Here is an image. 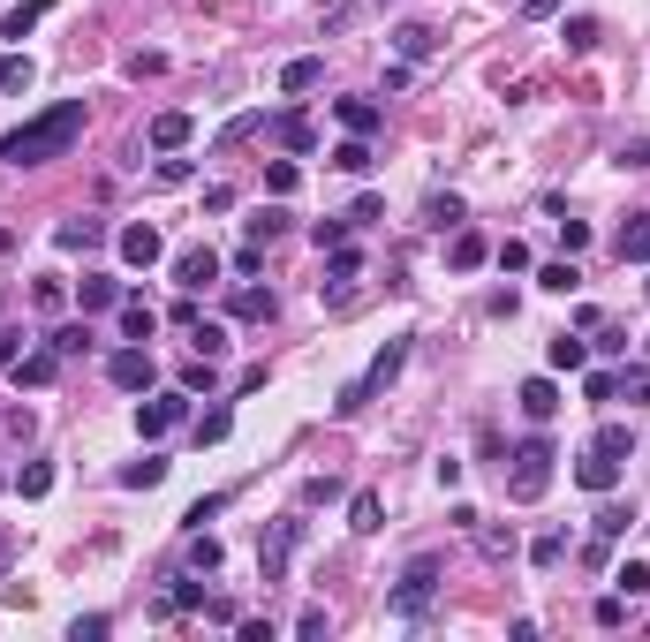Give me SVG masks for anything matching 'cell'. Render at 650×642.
<instances>
[{
    "instance_id": "obj_1",
    "label": "cell",
    "mask_w": 650,
    "mask_h": 642,
    "mask_svg": "<svg viewBox=\"0 0 650 642\" xmlns=\"http://www.w3.org/2000/svg\"><path fill=\"white\" fill-rule=\"evenodd\" d=\"M84 99H61V106H46V114H31L23 129H8L0 136V167H46V159H69L76 152V136H84Z\"/></svg>"
},
{
    "instance_id": "obj_2",
    "label": "cell",
    "mask_w": 650,
    "mask_h": 642,
    "mask_svg": "<svg viewBox=\"0 0 650 642\" xmlns=\"http://www.w3.org/2000/svg\"><path fill=\"white\" fill-rule=\"evenodd\" d=\"M401 363H409V340H386V348L371 355V371H363V378H348V386H341L333 416H363V408H371V393H386V386L401 378Z\"/></svg>"
},
{
    "instance_id": "obj_3",
    "label": "cell",
    "mask_w": 650,
    "mask_h": 642,
    "mask_svg": "<svg viewBox=\"0 0 650 642\" xmlns=\"http://www.w3.org/2000/svg\"><path fill=\"white\" fill-rule=\"evenodd\" d=\"M552 461H560L552 439H522L514 446V469H507V499L514 507H537V499L552 491Z\"/></svg>"
},
{
    "instance_id": "obj_4",
    "label": "cell",
    "mask_w": 650,
    "mask_h": 642,
    "mask_svg": "<svg viewBox=\"0 0 650 642\" xmlns=\"http://www.w3.org/2000/svg\"><path fill=\"white\" fill-rule=\"evenodd\" d=\"M295 544H303V514H280V522L265 529V544H257V582H265V590H273V582H288Z\"/></svg>"
},
{
    "instance_id": "obj_5",
    "label": "cell",
    "mask_w": 650,
    "mask_h": 642,
    "mask_svg": "<svg viewBox=\"0 0 650 642\" xmlns=\"http://www.w3.org/2000/svg\"><path fill=\"white\" fill-rule=\"evenodd\" d=\"M431 597H439V559H409V575H401V590L386 605H394V620H424Z\"/></svg>"
},
{
    "instance_id": "obj_6",
    "label": "cell",
    "mask_w": 650,
    "mask_h": 642,
    "mask_svg": "<svg viewBox=\"0 0 650 642\" xmlns=\"http://www.w3.org/2000/svg\"><path fill=\"white\" fill-rule=\"evenodd\" d=\"M182 416H189V386L152 393V401H137V431H144V439H167V431H174Z\"/></svg>"
},
{
    "instance_id": "obj_7",
    "label": "cell",
    "mask_w": 650,
    "mask_h": 642,
    "mask_svg": "<svg viewBox=\"0 0 650 642\" xmlns=\"http://www.w3.org/2000/svg\"><path fill=\"white\" fill-rule=\"evenodd\" d=\"M212 280H220V250H212V242H189V250L174 257V288H182V295H205Z\"/></svg>"
},
{
    "instance_id": "obj_8",
    "label": "cell",
    "mask_w": 650,
    "mask_h": 642,
    "mask_svg": "<svg viewBox=\"0 0 650 642\" xmlns=\"http://www.w3.org/2000/svg\"><path fill=\"white\" fill-rule=\"evenodd\" d=\"M121 265H129V272H152L159 265V257H167V242H159V227L152 220H137V227H121Z\"/></svg>"
},
{
    "instance_id": "obj_9",
    "label": "cell",
    "mask_w": 650,
    "mask_h": 642,
    "mask_svg": "<svg viewBox=\"0 0 650 642\" xmlns=\"http://www.w3.org/2000/svg\"><path fill=\"white\" fill-rule=\"evenodd\" d=\"M106 378H114L121 393H144V386H152V378H159V363H152V348H144V340H137V348H121L114 363H106Z\"/></svg>"
},
{
    "instance_id": "obj_10",
    "label": "cell",
    "mask_w": 650,
    "mask_h": 642,
    "mask_svg": "<svg viewBox=\"0 0 650 642\" xmlns=\"http://www.w3.org/2000/svg\"><path fill=\"white\" fill-rule=\"evenodd\" d=\"M8 371H16V386H31V393H38V386H53V378H61V355H53V348H23Z\"/></svg>"
},
{
    "instance_id": "obj_11",
    "label": "cell",
    "mask_w": 650,
    "mask_h": 642,
    "mask_svg": "<svg viewBox=\"0 0 650 642\" xmlns=\"http://www.w3.org/2000/svg\"><path fill=\"white\" fill-rule=\"evenodd\" d=\"M514 401H522V416H530V423H552V416H560V386H552V378H522V393H514Z\"/></svg>"
},
{
    "instance_id": "obj_12",
    "label": "cell",
    "mask_w": 650,
    "mask_h": 642,
    "mask_svg": "<svg viewBox=\"0 0 650 642\" xmlns=\"http://www.w3.org/2000/svg\"><path fill=\"white\" fill-rule=\"evenodd\" d=\"M620 265H650V212H628V227H620Z\"/></svg>"
},
{
    "instance_id": "obj_13",
    "label": "cell",
    "mask_w": 650,
    "mask_h": 642,
    "mask_svg": "<svg viewBox=\"0 0 650 642\" xmlns=\"http://www.w3.org/2000/svg\"><path fill=\"white\" fill-rule=\"evenodd\" d=\"M121 295H129L121 280H106V272H84V288H76V303H84V318H91V310H121Z\"/></svg>"
},
{
    "instance_id": "obj_14",
    "label": "cell",
    "mask_w": 650,
    "mask_h": 642,
    "mask_svg": "<svg viewBox=\"0 0 650 642\" xmlns=\"http://www.w3.org/2000/svg\"><path fill=\"white\" fill-rule=\"evenodd\" d=\"M356 280H363V257H356V250H348V242H341V250H333V265H325V295L341 303V295L356 288Z\"/></svg>"
},
{
    "instance_id": "obj_15",
    "label": "cell",
    "mask_w": 650,
    "mask_h": 642,
    "mask_svg": "<svg viewBox=\"0 0 650 642\" xmlns=\"http://www.w3.org/2000/svg\"><path fill=\"white\" fill-rule=\"evenodd\" d=\"M348 529H356V537H378V529H386V499H378V491H356V499H348Z\"/></svg>"
},
{
    "instance_id": "obj_16",
    "label": "cell",
    "mask_w": 650,
    "mask_h": 642,
    "mask_svg": "<svg viewBox=\"0 0 650 642\" xmlns=\"http://www.w3.org/2000/svg\"><path fill=\"white\" fill-rule=\"evenodd\" d=\"M318 84H325V61H318V53H303V61L280 68V91H288V99H303V91H318Z\"/></svg>"
},
{
    "instance_id": "obj_17",
    "label": "cell",
    "mask_w": 650,
    "mask_h": 642,
    "mask_svg": "<svg viewBox=\"0 0 650 642\" xmlns=\"http://www.w3.org/2000/svg\"><path fill=\"white\" fill-rule=\"evenodd\" d=\"M484 257H492V242H484L477 227H454V250H446V265H454V272H477Z\"/></svg>"
},
{
    "instance_id": "obj_18",
    "label": "cell",
    "mask_w": 650,
    "mask_h": 642,
    "mask_svg": "<svg viewBox=\"0 0 650 642\" xmlns=\"http://www.w3.org/2000/svg\"><path fill=\"white\" fill-rule=\"evenodd\" d=\"M575 484H582V491H598V499H605V491L620 484V461H605V454H582V461H575Z\"/></svg>"
},
{
    "instance_id": "obj_19",
    "label": "cell",
    "mask_w": 650,
    "mask_h": 642,
    "mask_svg": "<svg viewBox=\"0 0 650 642\" xmlns=\"http://www.w3.org/2000/svg\"><path fill=\"white\" fill-rule=\"evenodd\" d=\"M333 114H341L348 136H378V121H386V114H378V99H341Z\"/></svg>"
},
{
    "instance_id": "obj_20",
    "label": "cell",
    "mask_w": 650,
    "mask_h": 642,
    "mask_svg": "<svg viewBox=\"0 0 650 642\" xmlns=\"http://www.w3.org/2000/svg\"><path fill=\"white\" fill-rule=\"evenodd\" d=\"M121 333H129V340H152V333H159V310L144 303V295H121Z\"/></svg>"
},
{
    "instance_id": "obj_21",
    "label": "cell",
    "mask_w": 650,
    "mask_h": 642,
    "mask_svg": "<svg viewBox=\"0 0 650 642\" xmlns=\"http://www.w3.org/2000/svg\"><path fill=\"white\" fill-rule=\"evenodd\" d=\"M53 242H61V250H99L106 220H91V212H84V220H61V235H53Z\"/></svg>"
},
{
    "instance_id": "obj_22",
    "label": "cell",
    "mask_w": 650,
    "mask_h": 642,
    "mask_svg": "<svg viewBox=\"0 0 650 642\" xmlns=\"http://www.w3.org/2000/svg\"><path fill=\"white\" fill-rule=\"evenodd\" d=\"M227 310H235L242 325H265L280 303H273V288H235V303H227Z\"/></svg>"
},
{
    "instance_id": "obj_23",
    "label": "cell",
    "mask_w": 650,
    "mask_h": 642,
    "mask_svg": "<svg viewBox=\"0 0 650 642\" xmlns=\"http://www.w3.org/2000/svg\"><path fill=\"white\" fill-rule=\"evenodd\" d=\"M590 454H605V461H628V454H635V431H628V423H598Z\"/></svg>"
},
{
    "instance_id": "obj_24",
    "label": "cell",
    "mask_w": 650,
    "mask_h": 642,
    "mask_svg": "<svg viewBox=\"0 0 650 642\" xmlns=\"http://www.w3.org/2000/svg\"><path fill=\"white\" fill-rule=\"evenodd\" d=\"M46 8H53V0H16V8H8V23H0V38H31Z\"/></svg>"
},
{
    "instance_id": "obj_25",
    "label": "cell",
    "mask_w": 650,
    "mask_h": 642,
    "mask_svg": "<svg viewBox=\"0 0 650 642\" xmlns=\"http://www.w3.org/2000/svg\"><path fill=\"white\" fill-rule=\"evenodd\" d=\"M46 348L61 355V363H69V355H91V325H53V333H46Z\"/></svg>"
},
{
    "instance_id": "obj_26",
    "label": "cell",
    "mask_w": 650,
    "mask_h": 642,
    "mask_svg": "<svg viewBox=\"0 0 650 642\" xmlns=\"http://www.w3.org/2000/svg\"><path fill=\"white\" fill-rule=\"evenodd\" d=\"M333 167H341V174H371V136H348V144H333Z\"/></svg>"
},
{
    "instance_id": "obj_27",
    "label": "cell",
    "mask_w": 650,
    "mask_h": 642,
    "mask_svg": "<svg viewBox=\"0 0 650 642\" xmlns=\"http://www.w3.org/2000/svg\"><path fill=\"white\" fill-rule=\"evenodd\" d=\"M552 371H582V363H590V340H575V333H560V340H552Z\"/></svg>"
},
{
    "instance_id": "obj_28",
    "label": "cell",
    "mask_w": 650,
    "mask_h": 642,
    "mask_svg": "<svg viewBox=\"0 0 650 642\" xmlns=\"http://www.w3.org/2000/svg\"><path fill=\"white\" fill-rule=\"evenodd\" d=\"M152 144H159V152H182V144H189V114H159L152 121Z\"/></svg>"
},
{
    "instance_id": "obj_29",
    "label": "cell",
    "mask_w": 650,
    "mask_h": 642,
    "mask_svg": "<svg viewBox=\"0 0 650 642\" xmlns=\"http://www.w3.org/2000/svg\"><path fill=\"white\" fill-rule=\"evenodd\" d=\"M590 522H598V537L613 544V537H628V522H635V507H620V499H605L598 514H590Z\"/></svg>"
},
{
    "instance_id": "obj_30",
    "label": "cell",
    "mask_w": 650,
    "mask_h": 642,
    "mask_svg": "<svg viewBox=\"0 0 650 642\" xmlns=\"http://www.w3.org/2000/svg\"><path fill=\"white\" fill-rule=\"evenodd\" d=\"M212 567H220V537L189 529V575H212Z\"/></svg>"
},
{
    "instance_id": "obj_31",
    "label": "cell",
    "mask_w": 650,
    "mask_h": 642,
    "mask_svg": "<svg viewBox=\"0 0 650 642\" xmlns=\"http://www.w3.org/2000/svg\"><path fill=\"white\" fill-rule=\"evenodd\" d=\"M537 288H545V295H575V288H582V272L560 257V265H545V272H537Z\"/></svg>"
},
{
    "instance_id": "obj_32",
    "label": "cell",
    "mask_w": 650,
    "mask_h": 642,
    "mask_svg": "<svg viewBox=\"0 0 650 642\" xmlns=\"http://www.w3.org/2000/svg\"><path fill=\"white\" fill-rule=\"evenodd\" d=\"M159 476H167V461H159V454H144V461H129V469H121V484H129V491H152Z\"/></svg>"
},
{
    "instance_id": "obj_33",
    "label": "cell",
    "mask_w": 650,
    "mask_h": 642,
    "mask_svg": "<svg viewBox=\"0 0 650 642\" xmlns=\"http://www.w3.org/2000/svg\"><path fill=\"white\" fill-rule=\"evenodd\" d=\"M189 340H197V355H212V363L227 355V325H212V318H197V325H189Z\"/></svg>"
},
{
    "instance_id": "obj_34",
    "label": "cell",
    "mask_w": 650,
    "mask_h": 642,
    "mask_svg": "<svg viewBox=\"0 0 650 642\" xmlns=\"http://www.w3.org/2000/svg\"><path fill=\"white\" fill-rule=\"evenodd\" d=\"M394 53H401V61H424V53H431V31H424V23H401V31H394Z\"/></svg>"
},
{
    "instance_id": "obj_35",
    "label": "cell",
    "mask_w": 650,
    "mask_h": 642,
    "mask_svg": "<svg viewBox=\"0 0 650 642\" xmlns=\"http://www.w3.org/2000/svg\"><path fill=\"white\" fill-rule=\"evenodd\" d=\"M613 378H620V401H628V408L650 401V363H628V371H613Z\"/></svg>"
},
{
    "instance_id": "obj_36",
    "label": "cell",
    "mask_w": 650,
    "mask_h": 642,
    "mask_svg": "<svg viewBox=\"0 0 650 642\" xmlns=\"http://www.w3.org/2000/svg\"><path fill=\"white\" fill-rule=\"evenodd\" d=\"M242 227H250V242L265 250V242H273L280 227H288V212H280V204H265V212H257V220H242Z\"/></svg>"
},
{
    "instance_id": "obj_37",
    "label": "cell",
    "mask_w": 650,
    "mask_h": 642,
    "mask_svg": "<svg viewBox=\"0 0 650 642\" xmlns=\"http://www.w3.org/2000/svg\"><path fill=\"white\" fill-rule=\"evenodd\" d=\"M182 386H189V393H212V386H220V371H212V355H189V363H182Z\"/></svg>"
},
{
    "instance_id": "obj_38",
    "label": "cell",
    "mask_w": 650,
    "mask_h": 642,
    "mask_svg": "<svg viewBox=\"0 0 650 642\" xmlns=\"http://www.w3.org/2000/svg\"><path fill=\"white\" fill-rule=\"evenodd\" d=\"M227 431H235V416H227V408H205V416H197V446H220Z\"/></svg>"
},
{
    "instance_id": "obj_39",
    "label": "cell",
    "mask_w": 650,
    "mask_h": 642,
    "mask_svg": "<svg viewBox=\"0 0 650 642\" xmlns=\"http://www.w3.org/2000/svg\"><path fill=\"white\" fill-rule=\"evenodd\" d=\"M273 136L288 144V152H310V121H303V114H280V121H273Z\"/></svg>"
},
{
    "instance_id": "obj_40",
    "label": "cell",
    "mask_w": 650,
    "mask_h": 642,
    "mask_svg": "<svg viewBox=\"0 0 650 642\" xmlns=\"http://www.w3.org/2000/svg\"><path fill=\"white\" fill-rule=\"evenodd\" d=\"M613 582H620V597H650V567H643V559H628V567H613Z\"/></svg>"
},
{
    "instance_id": "obj_41",
    "label": "cell",
    "mask_w": 650,
    "mask_h": 642,
    "mask_svg": "<svg viewBox=\"0 0 650 642\" xmlns=\"http://www.w3.org/2000/svg\"><path fill=\"white\" fill-rule=\"evenodd\" d=\"M0 91H31V61L23 53H0Z\"/></svg>"
},
{
    "instance_id": "obj_42",
    "label": "cell",
    "mask_w": 650,
    "mask_h": 642,
    "mask_svg": "<svg viewBox=\"0 0 650 642\" xmlns=\"http://www.w3.org/2000/svg\"><path fill=\"white\" fill-rule=\"evenodd\" d=\"M295 182H303L295 159H273V167H265V189H273V197H295Z\"/></svg>"
},
{
    "instance_id": "obj_43",
    "label": "cell",
    "mask_w": 650,
    "mask_h": 642,
    "mask_svg": "<svg viewBox=\"0 0 650 642\" xmlns=\"http://www.w3.org/2000/svg\"><path fill=\"white\" fill-rule=\"evenodd\" d=\"M16 491H23V499H46V491H53V469H46V461H31V469L16 476Z\"/></svg>"
},
{
    "instance_id": "obj_44",
    "label": "cell",
    "mask_w": 650,
    "mask_h": 642,
    "mask_svg": "<svg viewBox=\"0 0 650 642\" xmlns=\"http://www.w3.org/2000/svg\"><path fill=\"white\" fill-rule=\"evenodd\" d=\"M530 559H537V567H560V559H567V537H560V529H545V537L530 544Z\"/></svg>"
},
{
    "instance_id": "obj_45",
    "label": "cell",
    "mask_w": 650,
    "mask_h": 642,
    "mask_svg": "<svg viewBox=\"0 0 650 642\" xmlns=\"http://www.w3.org/2000/svg\"><path fill=\"white\" fill-rule=\"evenodd\" d=\"M590 620H598V627H620V620H628V597H620V590H605L598 605H590Z\"/></svg>"
},
{
    "instance_id": "obj_46",
    "label": "cell",
    "mask_w": 650,
    "mask_h": 642,
    "mask_svg": "<svg viewBox=\"0 0 650 642\" xmlns=\"http://www.w3.org/2000/svg\"><path fill=\"white\" fill-rule=\"evenodd\" d=\"M582 393L605 408V401H620V378H613V371H590V378H582Z\"/></svg>"
},
{
    "instance_id": "obj_47",
    "label": "cell",
    "mask_w": 650,
    "mask_h": 642,
    "mask_svg": "<svg viewBox=\"0 0 650 642\" xmlns=\"http://www.w3.org/2000/svg\"><path fill=\"white\" fill-rule=\"evenodd\" d=\"M310 242H318V250H341V242H348V220H318V227H310Z\"/></svg>"
},
{
    "instance_id": "obj_48",
    "label": "cell",
    "mask_w": 650,
    "mask_h": 642,
    "mask_svg": "<svg viewBox=\"0 0 650 642\" xmlns=\"http://www.w3.org/2000/svg\"><path fill=\"white\" fill-rule=\"evenodd\" d=\"M431 227H462V197H431Z\"/></svg>"
},
{
    "instance_id": "obj_49",
    "label": "cell",
    "mask_w": 650,
    "mask_h": 642,
    "mask_svg": "<svg viewBox=\"0 0 650 642\" xmlns=\"http://www.w3.org/2000/svg\"><path fill=\"white\" fill-rule=\"evenodd\" d=\"M567 46H575V53H590V46H598V23H590V16H575V23H567Z\"/></svg>"
},
{
    "instance_id": "obj_50",
    "label": "cell",
    "mask_w": 650,
    "mask_h": 642,
    "mask_svg": "<svg viewBox=\"0 0 650 642\" xmlns=\"http://www.w3.org/2000/svg\"><path fill=\"white\" fill-rule=\"evenodd\" d=\"M590 333H598V348H605V355H628V333H620V325H605V318H598Z\"/></svg>"
},
{
    "instance_id": "obj_51",
    "label": "cell",
    "mask_w": 650,
    "mask_h": 642,
    "mask_svg": "<svg viewBox=\"0 0 650 642\" xmlns=\"http://www.w3.org/2000/svg\"><path fill=\"white\" fill-rule=\"evenodd\" d=\"M106 627H114V620H106V612H84V620H76V627H69V635H76V642H99V635H106Z\"/></svg>"
},
{
    "instance_id": "obj_52",
    "label": "cell",
    "mask_w": 650,
    "mask_h": 642,
    "mask_svg": "<svg viewBox=\"0 0 650 642\" xmlns=\"http://www.w3.org/2000/svg\"><path fill=\"white\" fill-rule=\"evenodd\" d=\"M620 167H650V136H628V144H620Z\"/></svg>"
},
{
    "instance_id": "obj_53",
    "label": "cell",
    "mask_w": 650,
    "mask_h": 642,
    "mask_svg": "<svg viewBox=\"0 0 650 642\" xmlns=\"http://www.w3.org/2000/svg\"><path fill=\"white\" fill-rule=\"evenodd\" d=\"M492 257H499V265H507V272H530V250H522V242H499Z\"/></svg>"
},
{
    "instance_id": "obj_54",
    "label": "cell",
    "mask_w": 650,
    "mask_h": 642,
    "mask_svg": "<svg viewBox=\"0 0 650 642\" xmlns=\"http://www.w3.org/2000/svg\"><path fill=\"white\" fill-rule=\"evenodd\" d=\"M295 635H303V642H318V635H325V605H310L303 620H295Z\"/></svg>"
},
{
    "instance_id": "obj_55",
    "label": "cell",
    "mask_w": 650,
    "mask_h": 642,
    "mask_svg": "<svg viewBox=\"0 0 650 642\" xmlns=\"http://www.w3.org/2000/svg\"><path fill=\"white\" fill-rule=\"evenodd\" d=\"M16 355H23V333H16V325H0V371H8Z\"/></svg>"
},
{
    "instance_id": "obj_56",
    "label": "cell",
    "mask_w": 650,
    "mask_h": 642,
    "mask_svg": "<svg viewBox=\"0 0 650 642\" xmlns=\"http://www.w3.org/2000/svg\"><path fill=\"white\" fill-rule=\"evenodd\" d=\"M552 8H560V0H522V16H552Z\"/></svg>"
},
{
    "instance_id": "obj_57",
    "label": "cell",
    "mask_w": 650,
    "mask_h": 642,
    "mask_svg": "<svg viewBox=\"0 0 650 642\" xmlns=\"http://www.w3.org/2000/svg\"><path fill=\"white\" fill-rule=\"evenodd\" d=\"M8 552H16V537H8V529H0V559H8Z\"/></svg>"
},
{
    "instance_id": "obj_58",
    "label": "cell",
    "mask_w": 650,
    "mask_h": 642,
    "mask_svg": "<svg viewBox=\"0 0 650 642\" xmlns=\"http://www.w3.org/2000/svg\"><path fill=\"white\" fill-rule=\"evenodd\" d=\"M643 303H650V280H643Z\"/></svg>"
},
{
    "instance_id": "obj_59",
    "label": "cell",
    "mask_w": 650,
    "mask_h": 642,
    "mask_svg": "<svg viewBox=\"0 0 650 642\" xmlns=\"http://www.w3.org/2000/svg\"><path fill=\"white\" fill-rule=\"evenodd\" d=\"M0 484H8V476H0Z\"/></svg>"
}]
</instances>
